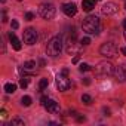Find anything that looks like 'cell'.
Here are the masks:
<instances>
[{
    "mask_svg": "<svg viewBox=\"0 0 126 126\" xmlns=\"http://www.w3.org/2000/svg\"><path fill=\"white\" fill-rule=\"evenodd\" d=\"M89 43H91V39H89V37H83V39L80 40V45H82V46H88Z\"/></svg>",
    "mask_w": 126,
    "mask_h": 126,
    "instance_id": "cell-22",
    "label": "cell"
},
{
    "mask_svg": "<svg viewBox=\"0 0 126 126\" xmlns=\"http://www.w3.org/2000/svg\"><path fill=\"white\" fill-rule=\"evenodd\" d=\"M95 2L96 0H83L82 2V8L85 12H91L94 8H95Z\"/></svg>",
    "mask_w": 126,
    "mask_h": 126,
    "instance_id": "cell-13",
    "label": "cell"
},
{
    "mask_svg": "<svg viewBox=\"0 0 126 126\" xmlns=\"http://www.w3.org/2000/svg\"><path fill=\"white\" fill-rule=\"evenodd\" d=\"M120 50H122V53H123V55H126V46H125V47H122Z\"/></svg>",
    "mask_w": 126,
    "mask_h": 126,
    "instance_id": "cell-33",
    "label": "cell"
},
{
    "mask_svg": "<svg viewBox=\"0 0 126 126\" xmlns=\"http://www.w3.org/2000/svg\"><path fill=\"white\" fill-rule=\"evenodd\" d=\"M19 85H21V88H24V89H25V88L28 86V77H22V79H21V82H19Z\"/></svg>",
    "mask_w": 126,
    "mask_h": 126,
    "instance_id": "cell-21",
    "label": "cell"
},
{
    "mask_svg": "<svg viewBox=\"0 0 126 126\" xmlns=\"http://www.w3.org/2000/svg\"><path fill=\"white\" fill-rule=\"evenodd\" d=\"M104 113H105L104 116H110V110L108 108H104Z\"/></svg>",
    "mask_w": 126,
    "mask_h": 126,
    "instance_id": "cell-30",
    "label": "cell"
},
{
    "mask_svg": "<svg viewBox=\"0 0 126 126\" xmlns=\"http://www.w3.org/2000/svg\"><path fill=\"white\" fill-rule=\"evenodd\" d=\"M61 50H62V37L61 36L52 37L46 45V53L49 56H56V55H59Z\"/></svg>",
    "mask_w": 126,
    "mask_h": 126,
    "instance_id": "cell-2",
    "label": "cell"
},
{
    "mask_svg": "<svg viewBox=\"0 0 126 126\" xmlns=\"http://www.w3.org/2000/svg\"><path fill=\"white\" fill-rule=\"evenodd\" d=\"M11 27H12V30H16V28L19 27V24H18V21H15V19H12V21H11Z\"/></svg>",
    "mask_w": 126,
    "mask_h": 126,
    "instance_id": "cell-23",
    "label": "cell"
},
{
    "mask_svg": "<svg viewBox=\"0 0 126 126\" xmlns=\"http://www.w3.org/2000/svg\"><path fill=\"white\" fill-rule=\"evenodd\" d=\"M61 73H62V74H67V76H68V70H67V68H64V70L61 71Z\"/></svg>",
    "mask_w": 126,
    "mask_h": 126,
    "instance_id": "cell-32",
    "label": "cell"
},
{
    "mask_svg": "<svg viewBox=\"0 0 126 126\" xmlns=\"http://www.w3.org/2000/svg\"><path fill=\"white\" fill-rule=\"evenodd\" d=\"M18 2H21V0H18Z\"/></svg>",
    "mask_w": 126,
    "mask_h": 126,
    "instance_id": "cell-38",
    "label": "cell"
},
{
    "mask_svg": "<svg viewBox=\"0 0 126 126\" xmlns=\"http://www.w3.org/2000/svg\"><path fill=\"white\" fill-rule=\"evenodd\" d=\"M45 108L49 111V113H52V114H56V113H59V104L56 102V101H53V99H47L46 101V104H45Z\"/></svg>",
    "mask_w": 126,
    "mask_h": 126,
    "instance_id": "cell-9",
    "label": "cell"
},
{
    "mask_svg": "<svg viewBox=\"0 0 126 126\" xmlns=\"http://www.w3.org/2000/svg\"><path fill=\"white\" fill-rule=\"evenodd\" d=\"M56 85H58L59 91H67V89H70L71 82H70V79H68V76H67V74L59 73V74L56 76Z\"/></svg>",
    "mask_w": 126,
    "mask_h": 126,
    "instance_id": "cell-6",
    "label": "cell"
},
{
    "mask_svg": "<svg viewBox=\"0 0 126 126\" xmlns=\"http://www.w3.org/2000/svg\"><path fill=\"white\" fill-rule=\"evenodd\" d=\"M82 28H83V31L85 33H88V34H99V31H101V22H99V18L98 16H95V15H89V16H86L85 19H83V22H82Z\"/></svg>",
    "mask_w": 126,
    "mask_h": 126,
    "instance_id": "cell-1",
    "label": "cell"
},
{
    "mask_svg": "<svg viewBox=\"0 0 126 126\" xmlns=\"http://www.w3.org/2000/svg\"><path fill=\"white\" fill-rule=\"evenodd\" d=\"M40 101H42V104L45 105V104H46V101H47V96H42V98H40Z\"/></svg>",
    "mask_w": 126,
    "mask_h": 126,
    "instance_id": "cell-27",
    "label": "cell"
},
{
    "mask_svg": "<svg viewBox=\"0 0 126 126\" xmlns=\"http://www.w3.org/2000/svg\"><path fill=\"white\" fill-rule=\"evenodd\" d=\"M31 102H33V99H31V96H28V95H25V96H22V98H21V104H22V105H25V107H30V105H31Z\"/></svg>",
    "mask_w": 126,
    "mask_h": 126,
    "instance_id": "cell-16",
    "label": "cell"
},
{
    "mask_svg": "<svg viewBox=\"0 0 126 126\" xmlns=\"http://www.w3.org/2000/svg\"><path fill=\"white\" fill-rule=\"evenodd\" d=\"M24 42L27 43V45H34L36 42H37V31L34 30V28H27L25 31H24Z\"/></svg>",
    "mask_w": 126,
    "mask_h": 126,
    "instance_id": "cell-7",
    "label": "cell"
},
{
    "mask_svg": "<svg viewBox=\"0 0 126 126\" xmlns=\"http://www.w3.org/2000/svg\"><path fill=\"white\" fill-rule=\"evenodd\" d=\"M125 39H126V30H125Z\"/></svg>",
    "mask_w": 126,
    "mask_h": 126,
    "instance_id": "cell-35",
    "label": "cell"
},
{
    "mask_svg": "<svg viewBox=\"0 0 126 126\" xmlns=\"http://www.w3.org/2000/svg\"><path fill=\"white\" fill-rule=\"evenodd\" d=\"M116 77L119 82H125L126 80V64H120L116 68Z\"/></svg>",
    "mask_w": 126,
    "mask_h": 126,
    "instance_id": "cell-11",
    "label": "cell"
},
{
    "mask_svg": "<svg viewBox=\"0 0 126 126\" xmlns=\"http://www.w3.org/2000/svg\"><path fill=\"white\" fill-rule=\"evenodd\" d=\"M83 83L88 86V85H91V80H89V79H85V80H83Z\"/></svg>",
    "mask_w": 126,
    "mask_h": 126,
    "instance_id": "cell-29",
    "label": "cell"
},
{
    "mask_svg": "<svg viewBox=\"0 0 126 126\" xmlns=\"http://www.w3.org/2000/svg\"><path fill=\"white\" fill-rule=\"evenodd\" d=\"M33 18H34V14H31V12H27V14H25V19H27V21H31Z\"/></svg>",
    "mask_w": 126,
    "mask_h": 126,
    "instance_id": "cell-24",
    "label": "cell"
},
{
    "mask_svg": "<svg viewBox=\"0 0 126 126\" xmlns=\"http://www.w3.org/2000/svg\"><path fill=\"white\" fill-rule=\"evenodd\" d=\"M0 114H2L3 117H6V116H8V114H6V110H2V111H0Z\"/></svg>",
    "mask_w": 126,
    "mask_h": 126,
    "instance_id": "cell-31",
    "label": "cell"
},
{
    "mask_svg": "<svg viewBox=\"0 0 126 126\" xmlns=\"http://www.w3.org/2000/svg\"><path fill=\"white\" fill-rule=\"evenodd\" d=\"M5 2H6V0H2V3H5Z\"/></svg>",
    "mask_w": 126,
    "mask_h": 126,
    "instance_id": "cell-36",
    "label": "cell"
},
{
    "mask_svg": "<svg viewBox=\"0 0 126 126\" xmlns=\"http://www.w3.org/2000/svg\"><path fill=\"white\" fill-rule=\"evenodd\" d=\"M85 120H86L85 116H77V122H85Z\"/></svg>",
    "mask_w": 126,
    "mask_h": 126,
    "instance_id": "cell-26",
    "label": "cell"
},
{
    "mask_svg": "<svg viewBox=\"0 0 126 126\" xmlns=\"http://www.w3.org/2000/svg\"><path fill=\"white\" fill-rule=\"evenodd\" d=\"M62 12L67 16H74L77 14V8L74 3H65V5H62Z\"/></svg>",
    "mask_w": 126,
    "mask_h": 126,
    "instance_id": "cell-10",
    "label": "cell"
},
{
    "mask_svg": "<svg viewBox=\"0 0 126 126\" xmlns=\"http://www.w3.org/2000/svg\"><path fill=\"white\" fill-rule=\"evenodd\" d=\"M125 9H126V3H125Z\"/></svg>",
    "mask_w": 126,
    "mask_h": 126,
    "instance_id": "cell-37",
    "label": "cell"
},
{
    "mask_svg": "<svg viewBox=\"0 0 126 126\" xmlns=\"http://www.w3.org/2000/svg\"><path fill=\"white\" fill-rule=\"evenodd\" d=\"M77 62H79V56H74L73 58V64H77Z\"/></svg>",
    "mask_w": 126,
    "mask_h": 126,
    "instance_id": "cell-28",
    "label": "cell"
},
{
    "mask_svg": "<svg viewBox=\"0 0 126 126\" xmlns=\"http://www.w3.org/2000/svg\"><path fill=\"white\" fill-rule=\"evenodd\" d=\"M24 125H25V122L21 119H12V122H11V126H24Z\"/></svg>",
    "mask_w": 126,
    "mask_h": 126,
    "instance_id": "cell-18",
    "label": "cell"
},
{
    "mask_svg": "<svg viewBox=\"0 0 126 126\" xmlns=\"http://www.w3.org/2000/svg\"><path fill=\"white\" fill-rule=\"evenodd\" d=\"M114 73V68H113V64L108 61H101L99 64L95 67V74L96 76H101V77H105V76H111Z\"/></svg>",
    "mask_w": 126,
    "mask_h": 126,
    "instance_id": "cell-3",
    "label": "cell"
},
{
    "mask_svg": "<svg viewBox=\"0 0 126 126\" xmlns=\"http://www.w3.org/2000/svg\"><path fill=\"white\" fill-rule=\"evenodd\" d=\"M79 70H80L82 73H85V71H89V70H91V67H89L88 64H85V62H82L80 67H79Z\"/></svg>",
    "mask_w": 126,
    "mask_h": 126,
    "instance_id": "cell-20",
    "label": "cell"
},
{
    "mask_svg": "<svg viewBox=\"0 0 126 126\" xmlns=\"http://www.w3.org/2000/svg\"><path fill=\"white\" fill-rule=\"evenodd\" d=\"M123 27H125V30H126V18H125V21H123Z\"/></svg>",
    "mask_w": 126,
    "mask_h": 126,
    "instance_id": "cell-34",
    "label": "cell"
},
{
    "mask_svg": "<svg viewBox=\"0 0 126 126\" xmlns=\"http://www.w3.org/2000/svg\"><path fill=\"white\" fill-rule=\"evenodd\" d=\"M9 39H11V43H12L14 49H15V50H21V42L16 39V36H15V33H14V31H11V33H9Z\"/></svg>",
    "mask_w": 126,
    "mask_h": 126,
    "instance_id": "cell-12",
    "label": "cell"
},
{
    "mask_svg": "<svg viewBox=\"0 0 126 126\" xmlns=\"http://www.w3.org/2000/svg\"><path fill=\"white\" fill-rule=\"evenodd\" d=\"M39 14H40V16L43 19H52L55 16V14H56V9H55V6L52 3H43L40 6Z\"/></svg>",
    "mask_w": 126,
    "mask_h": 126,
    "instance_id": "cell-4",
    "label": "cell"
},
{
    "mask_svg": "<svg viewBox=\"0 0 126 126\" xmlns=\"http://www.w3.org/2000/svg\"><path fill=\"white\" fill-rule=\"evenodd\" d=\"M82 102L86 104V105H91V104H92V98H91V95L83 94V95H82Z\"/></svg>",
    "mask_w": 126,
    "mask_h": 126,
    "instance_id": "cell-17",
    "label": "cell"
},
{
    "mask_svg": "<svg viewBox=\"0 0 126 126\" xmlns=\"http://www.w3.org/2000/svg\"><path fill=\"white\" fill-rule=\"evenodd\" d=\"M5 91H6L8 94H14V92L16 91V85H15V83H6V85H5Z\"/></svg>",
    "mask_w": 126,
    "mask_h": 126,
    "instance_id": "cell-15",
    "label": "cell"
},
{
    "mask_svg": "<svg viewBox=\"0 0 126 126\" xmlns=\"http://www.w3.org/2000/svg\"><path fill=\"white\" fill-rule=\"evenodd\" d=\"M2 21H3V22L8 21V18H6V12H5V11H3V14H2Z\"/></svg>",
    "mask_w": 126,
    "mask_h": 126,
    "instance_id": "cell-25",
    "label": "cell"
},
{
    "mask_svg": "<svg viewBox=\"0 0 126 126\" xmlns=\"http://www.w3.org/2000/svg\"><path fill=\"white\" fill-rule=\"evenodd\" d=\"M99 52H101V55L105 56V58H113V56L116 55V52H117V47H116L114 43H111V42H105V43L101 45Z\"/></svg>",
    "mask_w": 126,
    "mask_h": 126,
    "instance_id": "cell-5",
    "label": "cell"
},
{
    "mask_svg": "<svg viewBox=\"0 0 126 126\" xmlns=\"http://www.w3.org/2000/svg\"><path fill=\"white\" fill-rule=\"evenodd\" d=\"M101 11H102L104 15H114V14L117 12V5L113 3V2H107V3L101 8Z\"/></svg>",
    "mask_w": 126,
    "mask_h": 126,
    "instance_id": "cell-8",
    "label": "cell"
},
{
    "mask_svg": "<svg viewBox=\"0 0 126 126\" xmlns=\"http://www.w3.org/2000/svg\"><path fill=\"white\" fill-rule=\"evenodd\" d=\"M47 85H49V80H47V79H42V80H40V83H39V88L43 91V89H46V88H47Z\"/></svg>",
    "mask_w": 126,
    "mask_h": 126,
    "instance_id": "cell-19",
    "label": "cell"
},
{
    "mask_svg": "<svg viewBox=\"0 0 126 126\" xmlns=\"http://www.w3.org/2000/svg\"><path fill=\"white\" fill-rule=\"evenodd\" d=\"M24 70H28V71H31V70H34L37 65H36V61H27V62H24Z\"/></svg>",
    "mask_w": 126,
    "mask_h": 126,
    "instance_id": "cell-14",
    "label": "cell"
}]
</instances>
